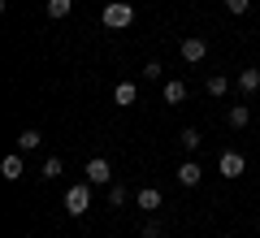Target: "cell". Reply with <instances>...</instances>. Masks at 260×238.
Segmentation results:
<instances>
[{
    "instance_id": "1",
    "label": "cell",
    "mask_w": 260,
    "mask_h": 238,
    "mask_svg": "<svg viewBox=\"0 0 260 238\" xmlns=\"http://www.w3.org/2000/svg\"><path fill=\"white\" fill-rule=\"evenodd\" d=\"M100 22H104L109 30H126L130 22H135V5H130V0H109L104 13H100Z\"/></svg>"
},
{
    "instance_id": "2",
    "label": "cell",
    "mask_w": 260,
    "mask_h": 238,
    "mask_svg": "<svg viewBox=\"0 0 260 238\" xmlns=\"http://www.w3.org/2000/svg\"><path fill=\"white\" fill-rule=\"evenodd\" d=\"M65 212L70 217H87L91 212V182H78V186L65 191Z\"/></svg>"
},
{
    "instance_id": "3",
    "label": "cell",
    "mask_w": 260,
    "mask_h": 238,
    "mask_svg": "<svg viewBox=\"0 0 260 238\" xmlns=\"http://www.w3.org/2000/svg\"><path fill=\"white\" fill-rule=\"evenodd\" d=\"M83 174H87V182H91V186H113V165L104 160V156H91Z\"/></svg>"
},
{
    "instance_id": "4",
    "label": "cell",
    "mask_w": 260,
    "mask_h": 238,
    "mask_svg": "<svg viewBox=\"0 0 260 238\" xmlns=\"http://www.w3.org/2000/svg\"><path fill=\"white\" fill-rule=\"evenodd\" d=\"M178 52H182V61H186V65H200V61L208 56V39H204V35H186Z\"/></svg>"
},
{
    "instance_id": "5",
    "label": "cell",
    "mask_w": 260,
    "mask_h": 238,
    "mask_svg": "<svg viewBox=\"0 0 260 238\" xmlns=\"http://www.w3.org/2000/svg\"><path fill=\"white\" fill-rule=\"evenodd\" d=\"M217 165H221V178H243L247 174V160H243V152H221V160H217Z\"/></svg>"
},
{
    "instance_id": "6",
    "label": "cell",
    "mask_w": 260,
    "mask_h": 238,
    "mask_svg": "<svg viewBox=\"0 0 260 238\" xmlns=\"http://www.w3.org/2000/svg\"><path fill=\"white\" fill-rule=\"evenodd\" d=\"M22 174H26V165H22V152H13V156H5V160H0V178H5V182H18Z\"/></svg>"
},
{
    "instance_id": "7",
    "label": "cell",
    "mask_w": 260,
    "mask_h": 238,
    "mask_svg": "<svg viewBox=\"0 0 260 238\" xmlns=\"http://www.w3.org/2000/svg\"><path fill=\"white\" fill-rule=\"evenodd\" d=\"M113 104H121V109L139 104V87H135V83H117V87H113Z\"/></svg>"
},
{
    "instance_id": "8",
    "label": "cell",
    "mask_w": 260,
    "mask_h": 238,
    "mask_svg": "<svg viewBox=\"0 0 260 238\" xmlns=\"http://www.w3.org/2000/svg\"><path fill=\"white\" fill-rule=\"evenodd\" d=\"M239 91H243V95H256V91H260V70H256V65L239 70Z\"/></svg>"
},
{
    "instance_id": "9",
    "label": "cell",
    "mask_w": 260,
    "mask_h": 238,
    "mask_svg": "<svg viewBox=\"0 0 260 238\" xmlns=\"http://www.w3.org/2000/svg\"><path fill=\"white\" fill-rule=\"evenodd\" d=\"M135 203H139L143 212H160V203H165V199H160V191H156V186H143V191L135 195Z\"/></svg>"
},
{
    "instance_id": "10",
    "label": "cell",
    "mask_w": 260,
    "mask_h": 238,
    "mask_svg": "<svg viewBox=\"0 0 260 238\" xmlns=\"http://www.w3.org/2000/svg\"><path fill=\"white\" fill-rule=\"evenodd\" d=\"M200 178H204V174H200L195 160H182V165H178V182H182V186H200Z\"/></svg>"
},
{
    "instance_id": "11",
    "label": "cell",
    "mask_w": 260,
    "mask_h": 238,
    "mask_svg": "<svg viewBox=\"0 0 260 238\" xmlns=\"http://www.w3.org/2000/svg\"><path fill=\"white\" fill-rule=\"evenodd\" d=\"M251 117H256V113H251V109H247V104H234V109H230V113H225V121H230V126H234V130H243V126H247V121H251Z\"/></svg>"
},
{
    "instance_id": "12",
    "label": "cell",
    "mask_w": 260,
    "mask_h": 238,
    "mask_svg": "<svg viewBox=\"0 0 260 238\" xmlns=\"http://www.w3.org/2000/svg\"><path fill=\"white\" fill-rule=\"evenodd\" d=\"M70 9H74V0H48V5H44V13H48V18H52V22L70 18Z\"/></svg>"
},
{
    "instance_id": "13",
    "label": "cell",
    "mask_w": 260,
    "mask_h": 238,
    "mask_svg": "<svg viewBox=\"0 0 260 238\" xmlns=\"http://www.w3.org/2000/svg\"><path fill=\"white\" fill-rule=\"evenodd\" d=\"M178 143H182V152H191V156H195V152H200V143H204V139H200V130H195V126H186L182 134H178Z\"/></svg>"
},
{
    "instance_id": "14",
    "label": "cell",
    "mask_w": 260,
    "mask_h": 238,
    "mask_svg": "<svg viewBox=\"0 0 260 238\" xmlns=\"http://www.w3.org/2000/svg\"><path fill=\"white\" fill-rule=\"evenodd\" d=\"M39 143H44L39 130H22V134H18V152H39Z\"/></svg>"
},
{
    "instance_id": "15",
    "label": "cell",
    "mask_w": 260,
    "mask_h": 238,
    "mask_svg": "<svg viewBox=\"0 0 260 238\" xmlns=\"http://www.w3.org/2000/svg\"><path fill=\"white\" fill-rule=\"evenodd\" d=\"M182 100H186V83L169 78V83H165V104H182Z\"/></svg>"
},
{
    "instance_id": "16",
    "label": "cell",
    "mask_w": 260,
    "mask_h": 238,
    "mask_svg": "<svg viewBox=\"0 0 260 238\" xmlns=\"http://www.w3.org/2000/svg\"><path fill=\"white\" fill-rule=\"evenodd\" d=\"M39 178H44V182L61 178V156H48V160H44V169H39Z\"/></svg>"
},
{
    "instance_id": "17",
    "label": "cell",
    "mask_w": 260,
    "mask_h": 238,
    "mask_svg": "<svg viewBox=\"0 0 260 238\" xmlns=\"http://www.w3.org/2000/svg\"><path fill=\"white\" fill-rule=\"evenodd\" d=\"M204 87H208V95H225V91H230V78H225V74H213Z\"/></svg>"
},
{
    "instance_id": "18",
    "label": "cell",
    "mask_w": 260,
    "mask_h": 238,
    "mask_svg": "<svg viewBox=\"0 0 260 238\" xmlns=\"http://www.w3.org/2000/svg\"><path fill=\"white\" fill-rule=\"evenodd\" d=\"M121 203H126V186L113 182V186H109V208H121Z\"/></svg>"
},
{
    "instance_id": "19",
    "label": "cell",
    "mask_w": 260,
    "mask_h": 238,
    "mask_svg": "<svg viewBox=\"0 0 260 238\" xmlns=\"http://www.w3.org/2000/svg\"><path fill=\"white\" fill-rule=\"evenodd\" d=\"M143 78H148V83H156V78H160V74H165V65H160V61H148V65H143Z\"/></svg>"
},
{
    "instance_id": "20",
    "label": "cell",
    "mask_w": 260,
    "mask_h": 238,
    "mask_svg": "<svg viewBox=\"0 0 260 238\" xmlns=\"http://www.w3.org/2000/svg\"><path fill=\"white\" fill-rule=\"evenodd\" d=\"M247 9H251V0H225V13H234V18H243Z\"/></svg>"
},
{
    "instance_id": "21",
    "label": "cell",
    "mask_w": 260,
    "mask_h": 238,
    "mask_svg": "<svg viewBox=\"0 0 260 238\" xmlns=\"http://www.w3.org/2000/svg\"><path fill=\"white\" fill-rule=\"evenodd\" d=\"M160 229H165V225H160V221H156V217H152V221H148V225H143V234H148V238H160Z\"/></svg>"
},
{
    "instance_id": "22",
    "label": "cell",
    "mask_w": 260,
    "mask_h": 238,
    "mask_svg": "<svg viewBox=\"0 0 260 238\" xmlns=\"http://www.w3.org/2000/svg\"><path fill=\"white\" fill-rule=\"evenodd\" d=\"M256 121H260V109H256Z\"/></svg>"
}]
</instances>
